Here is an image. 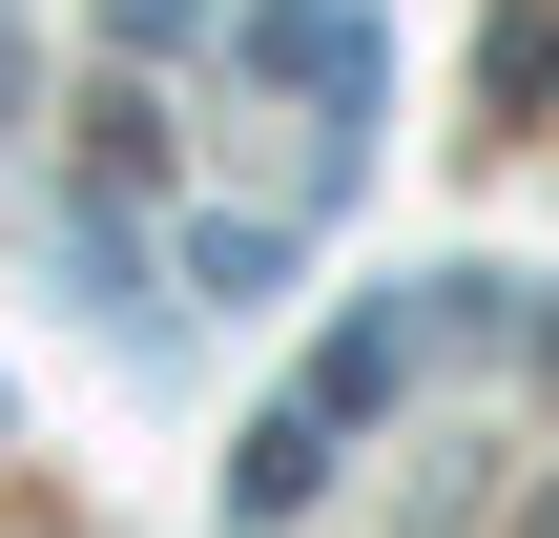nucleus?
<instances>
[{"label": "nucleus", "mask_w": 559, "mask_h": 538, "mask_svg": "<svg viewBox=\"0 0 559 538\" xmlns=\"http://www.w3.org/2000/svg\"><path fill=\"white\" fill-rule=\"evenodd\" d=\"M290 498H332V415H311V394L249 415V456H228V518H290Z\"/></svg>", "instance_id": "obj_1"}, {"label": "nucleus", "mask_w": 559, "mask_h": 538, "mask_svg": "<svg viewBox=\"0 0 559 538\" xmlns=\"http://www.w3.org/2000/svg\"><path fill=\"white\" fill-rule=\"evenodd\" d=\"M270 270H290V228H228V207L187 228V290H207V311H270Z\"/></svg>", "instance_id": "obj_2"}, {"label": "nucleus", "mask_w": 559, "mask_h": 538, "mask_svg": "<svg viewBox=\"0 0 559 538\" xmlns=\"http://www.w3.org/2000/svg\"><path fill=\"white\" fill-rule=\"evenodd\" d=\"M0 104H21V21H0Z\"/></svg>", "instance_id": "obj_3"}]
</instances>
